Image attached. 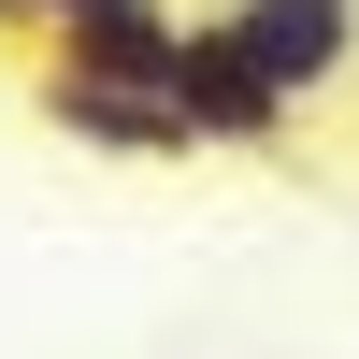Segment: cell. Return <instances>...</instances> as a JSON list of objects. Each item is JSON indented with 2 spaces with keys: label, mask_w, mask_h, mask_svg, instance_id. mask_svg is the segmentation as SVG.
Instances as JSON below:
<instances>
[{
  "label": "cell",
  "mask_w": 359,
  "mask_h": 359,
  "mask_svg": "<svg viewBox=\"0 0 359 359\" xmlns=\"http://www.w3.org/2000/svg\"><path fill=\"white\" fill-rule=\"evenodd\" d=\"M201 29H216V43L245 57V72L273 86L287 115H302V101H331V86L359 72V0H216Z\"/></svg>",
  "instance_id": "1"
},
{
  "label": "cell",
  "mask_w": 359,
  "mask_h": 359,
  "mask_svg": "<svg viewBox=\"0 0 359 359\" xmlns=\"http://www.w3.org/2000/svg\"><path fill=\"white\" fill-rule=\"evenodd\" d=\"M158 115H172V144H245V158L302 130V115H287L273 86H259L245 57L216 43V29H172V72H158Z\"/></svg>",
  "instance_id": "2"
},
{
  "label": "cell",
  "mask_w": 359,
  "mask_h": 359,
  "mask_svg": "<svg viewBox=\"0 0 359 359\" xmlns=\"http://www.w3.org/2000/svg\"><path fill=\"white\" fill-rule=\"evenodd\" d=\"M29 101H43V115H57V130H72V144H115V158H187L158 101H115V86H72V72H43V86H29Z\"/></svg>",
  "instance_id": "3"
},
{
  "label": "cell",
  "mask_w": 359,
  "mask_h": 359,
  "mask_svg": "<svg viewBox=\"0 0 359 359\" xmlns=\"http://www.w3.org/2000/svg\"><path fill=\"white\" fill-rule=\"evenodd\" d=\"M86 15H130V0H29V29H86Z\"/></svg>",
  "instance_id": "4"
},
{
  "label": "cell",
  "mask_w": 359,
  "mask_h": 359,
  "mask_svg": "<svg viewBox=\"0 0 359 359\" xmlns=\"http://www.w3.org/2000/svg\"><path fill=\"white\" fill-rule=\"evenodd\" d=\"M0 29H29V0H0Z\"/></svg>",
  "instance_id": "5"
}]
</instances>
